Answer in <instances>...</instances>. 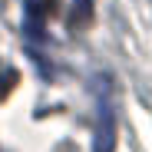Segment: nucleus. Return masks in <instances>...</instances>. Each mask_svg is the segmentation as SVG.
Returning <instances> with one entry per match:
<instances>
[{"label": "nucleus", "instance_id": "f257e3e1", "mask_svg": "<svg viewBox=\"0 0 152 152\" xmlns=\"http://www.w3.org/2000/svg\"><path fill=\"white\" fill-rule=\"evenodd\" d=\"M56 0H27V33L37 40H46V20L56 17Z\"/></svg>", "mask_w": 152, "mask_h": 152}, {"label": "nucleus", "instance_id": "f03ea898", "mask_svg": "<svg viewBox=\"0 0 152 152\" xmlns=\"http://www.w3.org/2000/svg\"><path fill=\"white\" fill-rule=\"evenodd\" d=\"M116 149V119L109 103H99V116H96V145L93 152H113Z\"/></svg>", "mask_w": 152, "mask_h": 152}, {"label": "nucleus", "instance_id": "7ed1b4c3", "mask_svg": "<svg viewBox=\"0 0 152 152\" xmlns=\"http://www.w3.org/2000/svg\"><path fill=\"white\" fill-rule=\"evenodd\" d=\"M66 23H69L76 33H80V30H86L89 23H93V0H73V10H69Z\"/></svg>", "mask_w": 152, "mask_h": 152}, {"label": "nucleus", "instance_id": "20e7f679", "mask_svg": "<svg viewBox=\"0 0 152 152\" xmlns=\"http://www.w3.org/2000/svg\"><path fill=\"white\" fill-rule=\"evenodd\" d=\"M17 80H20V73H17V69H0V99H7V96H10V89L17 86Z\"/></svg>", "mask_w": 152, "mask_h": 152}]
</instances>
